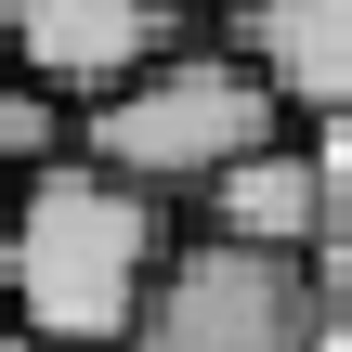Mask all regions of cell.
I'll list each match as a JSON object with an SVG mask.
<instances>
[{"label":"cell","instance_id":"ba28073f","mask_svg":"<svg viewBox=\"0 0 352 352\" xmlns=\"http://www.w3.org/2000/svg\"><path fill=\"white\" fill-rule=\"evenodd\" d=\"M0 352H52V340H39V327H26V314L0 300Z\"/></svg>","mask_w":352,"mask_h":352},{"label":"cell","instance_id":"5b68a950","mask_svg":"<svg viewBox=\"0 0 352 352\" xmlns=\"http://www.w3.org/2000/svg\"><path fill=\"white\" fill-rule=\"evenodd\" d=\"M196 209H209V235H235V248H300V261H327L340 183H327V157H314V144H261V157H248V170H222Z\"/></svg>","mask_w":352,"mask_h":352},{"label":"cell","instance_id":"7a4b0ae2","mask_svg":"<svg viewBox=\"0 0 352 352\" xmlns=\"http://www.w3.org/2000/svg\"><path fill=\"white\" fill-rule=\"evenodd\" d=\"M261 144H287V104H274V78L248 65V52H209V39H183L170 65H144L131 91H104L91 118H78V157L104 170V183H131V196H209L222 170H248Z\"/></svg>","mask_w":352,"mask_h":352},{"label":"cell","instance_id":"52a82bcc","mask_svg":"<svg viewBox=\"0 0 352 352\" xmlns=\"http://www.w3.org/2000/svg\"><path fill=\"white\" fill-rule=\"evenodd\" d=\"M52 157H78V144H65V104H52L39 78H0V183H26V170H52Z\"/></svg>","mask_w":352,"mask_h":352},{"label":"cell","instance_id":"6da1fadb","mask_svg":"<svg viewBox=\"0 0 352 352\" xmlns=\"http://www.w3.org/2000/svg\"><path fill=\"white\" fill-rule=\"evenodd\" d=\"M157 261H170L157 196L104 183L91 157L26 170V183H13V209H0V300H13L52 352H131Z\"/></svg>","mask_w":352,"mask_h":352},{"label":"cell","instance_id":"8992f818","mask_svg":"<svg viewBox=\"0 0 352 352\" xmlns=\"http://www.w3.org/2000/svg\"><path fill=\"white\" fill-rule=\"evenodd\" d=\"M274 104H314V118H352V0H235V39Z\"/></svg>","mask_w":352,"mask_h":352},{"label":"cell","instance_id":"277c9868","mask_svg":"<svg viewBox=\"0 0 352 352\" xmlns=\"http://www.w3.org/2000/svg\"><path fill=\"white\" fill-rule=\"evenodd\" d=\"M170 52H183V0H0V65L39 78L78 118L104 91H131L144 65H170Z\"/></svg>","mask_w":352,"mask_h":352},{"label":"cell","instance_id":"3957f363","mask_svg":"<svg viewBox=\"0 0 352 352\" xmlns=\"http://www.w3.org/2000/svg\"><path fill=\"white\" fill-rule=\"evenodd\" d=\"M340 340V274L300 248H235V235H170L131 352H327Z\"/></svg>","mask_w":352,"mask_h":352}]
</instances>
